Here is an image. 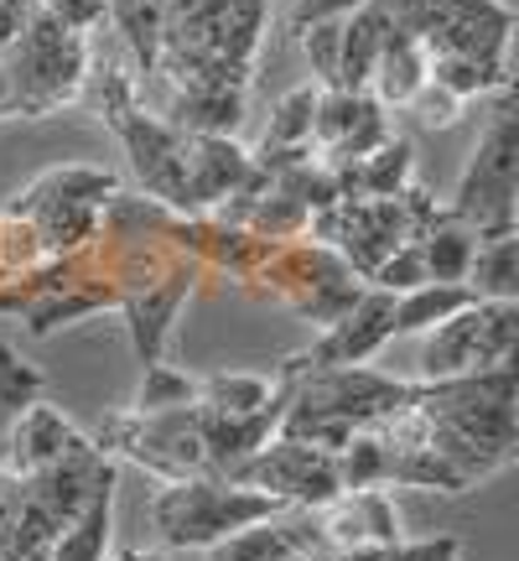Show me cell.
I'll use <instances>...</instances> for the list:
<instances>
[{"mask_svg":"<svg viewBox=\"0 0 519 561\" xmlns=\"http://www.w3.org/2000/svg\"><path fill=\"white\" fill-rule=\"evenodd\" d=\"M405 110H411L420 125H431V130H447V125L462 121V110H468V104L452 100V94H447V89H437V83H426V89H420V94L405 104Z\"/></svg>","mask_w":519,"mask_h":561,"instance_id":"cell-28","label":"cell"},{"mask_svg":"<svg viewBox=\"0 0 519 561\" xmlns=\"http://www.w3.org/2000/svg\"><path fill=\"white\" fill-rule=\"evenodd\" d=\"M115 536V489H104L79 510V520L62 525V536L53 541L47 561H104Z\"/></svg>","mask_w":519,"mask_h":561,"instance_id":"cell-16","label":"cell"},{"mask_svg":"<svg viewBox=\"0 0 519 561\" xmlns=\"http://www.w3.org/2000/svg\"><path fill=\"white\" fill-rule=\"evenodd\" d=\"M62 520H53L21 473H0V561H47Z\"/></svg>","mask_w":519,"mask_h":561,"instance_id":"cell-12","label":"cell"},{"mask_svg":"<svg viewBox=\"0 0 519 561\" xmlns=\"http://www.w3.org/2000/svg\"><path fill=\"white\" fill-rule=\"evenodd\" d=\"M47 16H58L68 32H83V37H94L104 21H109V0H37Z\"/></svg>","mask_w":519,"mask_h":561,"instance_id":"cell-27","label":"cell"},{"mask_svg":"<svg viewBox=\"0 0 519 561\" xmlns=\"http://www.w3.org/2000/svg\"><path fill=\"white\" fill-rule=\"evenodd\" d=\"M100 453H125L140 468H151L157 479H203L208 473V453L198 437V405H177V411H130L100 426Z\"/></svg>","mask_w":519,"mask_h":561,"instance_id":"cell-7","label":"cell"},{"mask_svg":"<svg viewBox=\"0 0 519 561\" xmlns=\"http://www.w3.org/2000/svg\"><path fill=\"white\" fill-rule=\"evenodd\" d=\"M462 286H468L478 301H515L519 297V240L515 234H504V240H478Z\"/></svg>","mask_w":519,"mask_h":561,"instance_id":"cell-20","label":"cell"},{"mask_svg":"<svg viewBox=\"0 0 519 561\" xmlns=\"http://www.w3.org/2000/svg\"><path fill=\"white\" fill-rule=\"evenodd\" d=\"M420 89H426V47L390 21L380 62H374V73H369V100L384 104V110H405Z\"/></svg>","mask_w":519,"mask_h":561,"instance_id":"cell-13","label":"cell"},{"mask_svg":"<svg viewBox=\"0 0 519 561\" xmlns=\"http://www.w3.org/2000/svg\"><path fill=\"white\" fill-rule=\"evenodd\" d=\"M32 11H37V0H0V53L21 37V26L32 21Z\"/></svg>","mask_w":519,"mask_h":561,"instance_id":"cell-30","label":"cell"},{"mask_svg":"<svg viewBox=\"0 0 519 561\" xmlns=\"http://www.w3.org/2000/svg\"><path fill=\"white\" fill-rule=\"evenodd\" d=\"M411 411L420 416V442L452 462L468 489L515 458V364L458 380H420L411 390Z\"/></svg>","mask_w":519,"mask_h":561,"instance_id":"cell-2","label":"cell"},{"mask_svg":"<svg viewBox=\"0 0 519 561\" xmlns=\"http://www.w3.org/2000/svg\"><path fill=\"white\" fill-rule=\"evenodd\" d=\"M182 172H187V208H214L223 198H240L255 182V157L234 136H187Z\"/></svg>","mask_w":519,"mask_h":561,"instance_id":"cell-11","label":"cell"},{"mask_svg":"<svg viewBox=\"0 0 519 561\" xmlns=\"http://www.w3.org/2000/svg\"><path fill=\"white\" fill-rule=\"evenodd\" d=\"M229 479L244 483V489L270 494L276 504H291V510H322L327 500H338V494H343L333 453L307 447V442H291V437L265 442V447H260V453H250V458H244Z\"/></svg>","mask_w":519,"mask_h":561,"instance_id":"cell-8","label":"cell"},{"mask_svg":"<svg viewBox=\"0 0 519 561\" xmlns=\"http://www.w3.org/2000/svg\"><path fill=\"white\" fill-rule=\"evenodd\" d=\"M73 442H79V432L53 405H26L16 416V426H11V458H5V468L11 473H37L47 462H58Z\"/></svg>","mask_w":519,"mask_h":561,"instance_id":"cell-15","label":"cell"},{"mask_svg":"<svg viewBox=\"0 0 519 561\" xmlns=\"http://www.w3.org/2000/svg\"><path fill=\"white\" fill-rule=\"evenodd\" d=\"M390 339H395V297L359 291V301L327 328V339L318 348H307L301 359H291V369H348V364L374 359Z\"/></svg>","mask_w":519,"mask_h":561,"instance_id":"cell-9","label":"cell"},{"mask_svg":"<svg viewBox=\"0 0 519 561\" xmlns=\"http://www.w3.org/2000/svg\"><path fill=\"white\" fill-rule=\"evenodd\" d=\"M120 561H166V557H161V551H146V546H136V551H125Z\"/></svg>","mask_w":519,"mask_h":561,"instance_id":"cell-31","label":"cell"},{"mask_svg":"<svg viewBox=\"0 0 519 561\" xmlns=\"http://www.w3.org/2000/svg\"><path fill=\"white\" fill-rule=\"evenodd\" d=\"M519 339V307L515 301H468L462 312L437 322L420 343V380H458L478 369H504L515 364Z\"/></svg>","mask_w":519,"mask_h":561,"instance_id":"cell-6","label":"cell"},{"mask_svg":"<svg viewBox=\"0 0 519 561\" xmlns=\"http://www.w3.org/2000/svg\"><path fill=\"white\" fill-rule=\"evenodd\" d=\"M270 0H172L161 16L157 62L140 79L187 94H250Z\"/></svg>","mask_w":519,"mask_h":561,"instance_id":"cell-1","label":"cell"},{"mask_svg":"<svg viewBox=\"0 0 519 561\" xmlns=\"http://www.w3.org/2000/svg\"><path fill=\"white\" fill-rule=\"evenodd\" d=\"M458 536H426V541H384V546H364V551H343L333 561H458Z\"/></svg>","mask_w":519,"mask_h":561,"instance_id":"cell-23","label":"cell"},{"mask_svg":"<svg viewBox=\"0 0 519 561\" xmlns=\"http://www.w3.org/2000/svg\"><path fill=\"white\" fill-rule=\"evenodd\" d=\"M390 37V11L384 0H369L354 16H343V42H338V83L348 94H369V73L380 62V47Z\"/></svg>","mask_w":519,"mask_h":561,"instance_id":"cell-14","label":"cell"},{"mask_svg":"<svg viewBox=\"0 0 519 561\" xmlns=\"http://www.w3.org/2000/svg\"><path fill=\"white\" fill-rule=\"evenodd\" d=\"M0 73L11 83V115H26V121L58 115L62 104L79 100L94 73L89 37L68 32L58 16H47L37 5L32 21L21 26V37L0 53Z\"/></svg>","mask_w":519,"mask_h":561,"instance_id":"cell-3","label":"cell"},{"mask_svg":"<svg viewBox=\"0 0 519 561\" xmlns=\"http://www.w3.org/2000/svg\"><path fill=\"white\" fill-rule=\"evenodd\" d=\"M270 401H276V385L265 380V375H244V369L208 375L198 385V405L203 411H219V416H250V411H260V405H270Z\"/></svg>","mask_w":519,"mask_h":561,"instance_id":"cell-22","label":"cell"},{"mask_svg":"<svg viewBox=\"0 0 519 561\" xmlns=\"http://www.w3.org/2000/svg\"><path fill=\"white\" fill-rule=\"evenodd\" d=\"M276 561H333L327 551H291V557H276Z\"/></svg>","mask_w":519,"mask_h":561,"instance_id":"cell-32","label":"cell"},{"mask_svg":"<svg viewBox=\"0 0 519 561\" xmlns=\"http://www.w3.org/2000/svg\"><path fill=\"white\" fill-rule=\"evenodd\" d=\"M166 5L172 0H109V21L104 26H115L125 42V53H130V73H151V62H157V37H161V16H166Z\"/></svg>","mask_w":519,"mask_h":561,"instance_id":"cell-19","label":"cell"},{"mask_svg":"<svg viewBox=\"0 0 519 561\" xmlns=\"http://www.w3.org/2000/svg\"><path fill=\"white\" fill-rule=\"evenodd\" d=\"M177 405H198V385L187 380V375H172V369L151 364L146 385H140V396H136V411H177Z\"/></svg>","mask_w":519,"mask_h":561,"instance_id":"cell-25","label":"cell"},{"mask_svg":"<svg viewBox=\"0 0 519 561\" xmlns=\"http://www.w3.org/2000/svg\"><path fill=\"white\" fill-rule=\"evenodd\" d=\"M359 5H369V0H297V11H291V26H312V21H343L354 16Z\"/></svg>","mask_w":519,"mask_h":561,"instance_id":"cell-29","label":"cell"},{"mask_svg":"<svg viewBox=\"0 0 519 561\" xmlns=\"http://www.w3.org/2000/svg\"><path fill=\"white\" fill-rule=\"evenodd\" d=\"M515 193H519V121H515V100L504 89L499 110L488 115V130L473 146V161L462 172L447 219L468 224L478 240H504V234H515Z\"/></svg>","mask_w":519,"mask_h":561,"instance_id":"cell-5","label":"cell"},{"mask_svg":"<svg viewBox=\"0 0 519 561\" xmlns=\"http://www.w3.org/2000/svg\"><path fill=\"white\" fill-rule=\"evenodd\" d=\"M468 301H478L468 286H447V280H426L416 291H405L395 301V333H431L437 322L462 312Z\"/></svg>","mask_w":519,"mask_h":561,"instance_id":"cell-21","label":"cell"},{"mask_svg":"<svg viewBox=\"0 0 519 561\" xmlns=\"http://www.w3.org/2000/svg\"><path fill=\"white\" fill-rule=\"evenodd\" d=\"M312 515H318L327 557L400 541V510H395V500H390V489H343L338 500H327L322 510H312Z\"/></svg>","mask_w":519,"mask_h":561,"instance_id":"cell-10","label":"cell"},{"mask_svg":"<svg viewBox=\"0 0 519 561\" xmlns=\"http://www.w3.org/2000/svg\"><path fill=\"white\" fill-rule=\"evenodd\" d=\"M426 83H437L452 100L473 104V100H483V94H504V89H509V68L478 62V58H458V53H426Z\"/></svg>","mask_w":519,"mask_h":561,"instance_id":"cell-17","label":"cell"},{"mask_svg":"<svg viewBox=\"0 0 519 561\" xmlns=\"http://www.w3.org/2000/svg\"><path fill=\"white\" fill-rule=\"evenodd\" d=\"M338 42H343V21H312V26H301V53H307L322 89L338 83Z\"/></svg>","mask_w":519,"mask_h":561,"instance_id":"cell-26","label":"cell"},{"mask_svg":"<svg viewBox=\"0 0 519 561\" xmlns=\"http://www.w3.org/2000/svg\"><path fill=\"white\" fill-rule=\"evenodd\" d=\"M369 280H374V291H390V297H405V291L426 286V261H420V244L416 240L395 244V250L374 265V276H369Z\"/></svg>","mask_w":519,"mask_h":561,"instance_id":"cell-24","label":"cell"},{"mask_svg":"<svg viewBox=\"0 0 519 561\" xmlns=\"http://www.w3.org/2000/svg\"><path fill=\"white\" fill-rule=\"evenodd\" d=\"M416 244H420V261H426V280L462 286V280H468V265H473V250H478V234H473L468 224L441 214Z\"/></svg>","mask_w":519,"mask_h":561,"instance_id":"cell-18","label":"cell"},{"mask_svg":"<svg viewBox=\"0 0 519 561\" xmlns=\"http://www.w3.org/2000/svg\"><path fill=\"white\" fill-rule=\"evenodd\" d=\"M276 510H286V504H276L260 489H244V483L219 479V473H203V479L166 483L151 500V525H157L161 546H172V551H214L244 525L270 520Z\"/></svg>","mask_w":519,"mask_h":561,"instance_id":"cell-4","label":"cell"}]
</instances>
